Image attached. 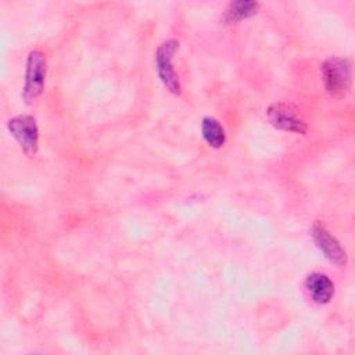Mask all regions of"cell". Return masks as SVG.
Wrapping results in <instances>:
<instances>
[{
    "label": "cell",
    "instance_id": "6da1fadb",
    "mask_svg": "<svg viewBox=\"0 0 355 355\" xmlns=\"http://www.w3.org/2000/svg\"><path fill=\"white\" fill-rule=\"evenodd\" d=\"M322 80L326 92L336 97H345L352 85L351 64L341 57H330L322 64Z\"/></svg>",
    "mask_w": 355,
    "mask_h": 355
},
{
    "label": "cell",
    "instance_id": "7a4b0ae2",
    "mask_svg": "<svg viewBox=\"0 0 355 355\" xmlns=\"http://www.w3.org/2000/svg\"><path fill=\"white\" fill-rule=\"evenodd\" d=\"M179 50V42L176 39H169L162 42L155 51V69L159 80L172 94H180L182 86L179 76L172 65L175 53Z\"/></svg>",
    "mask_w": 355,
    "mask_h": 355
},
{
    "label": "cell",
    "instance_id": "3957f363",
    "mask_svg": "<svg viewBox=\"0 0 355 355\" xmlns=\"http://www.w3.org/2000/svg\"><path fill=\"white\" fill-rule=\"evenodd\" d=\"M47 72L46 57L40 50H32L26 58V69H25V82L22 97L29 104L35 101L44 89Z\"/></svg>",
    "mask_w": 355,
    "mask_h": 355
},
{
    "label": "cell",
    "instance_id": "277c9868",
    "mask_svg": "<svg viewBox=\"0 0 355 355\" xmlns=\"http://www.w3.org/2000/svg\"><path fill=\"white\" fill-rule=\"evenodd\" d=\"M7 129L28 157L36 155L39 148V128L32 115H17L8 119Z\"/></svg>",
    "mask_w": 355,
    "mask_h": 355
},
{
    "label": "cell",
    "instance_id": "5b68a950",
    "mask_svg": "<svg viewBox=\"0 0 355 355\" xmlns=\"http://www.w3.org/2000/svg\"><path fill=\"white\" fill-rule=\"evenodd\" d=\"M266 116L269 123L284 132H291L297 135H305L308 130V126L305 121L300 116L297 108L293 104L287 103H273L266 110Z\"/></svg>",
    "mask_w": 355,
    "mask_h": 355
},
{
    "label": "cell",
    "instance_id": "8992f818",
    "mask_svg": "<svg viewBox=\"0 0 355 355\" xmlns=\"http://www.w3.org/2000/svg\"><path fill=\"white\" fill-rule=\"evenodd\" d=\"M312 239L316 247L323 252V255L336 265H345L347 254L340 243L322 226L320 223H313L312 226Z\"/></svg>",
    "mask_w": 355,
    "mask_h": 355
},
{
    "label": "cell",
    "instance_id": "52a82bcc",
    "mask_svg": "<svg viewBox=\"0 0 355 355\" xmlns=\"http://www.w3.org/2000/svg\"><path fill=\"white\" fill-rule=\"evenodd\" d=\"M305 287L309 297L316 304H327L334 295V283L323 273H311L305 280Z\"/></svg>",
    "mask_w": 355,
    "mask_h": 355
},
{
    "label": "cell",
    "instance_id": "ba28073f",
    "mask_svg": "<svg viewBox=\"0 0 355 355\" xmlns=\"http://www.w3.org/2000/svg\"><path fill=\"white\" fill-rule=\"evenodd\" d=\"M259 6L261 4L258 1H252V0L230 1L227 4V7L225 8L222 21L225 24H232V22H239V21L247 19L258 12Z\"/></svg>",
    "mask_w": 355,
    "mask_h": 355
},
{
    "label": "cell",
    "instance_id": "9c48e42d",
    "mask_svg": "<svg viewBox=\"0 0 355 355\" xmlns=\"http://www.w3.org/2000/svg\"><path fill=\"white\" fill-rule=\"evenodd\" d=\"M201 135L204 140L212 148H219L226 141V133L223 126L219 123L218 119L212 116H205L201 121Z\"/></svg>",
    "mask_w": 355,
    "mask_h": 355
}]
</instances>
